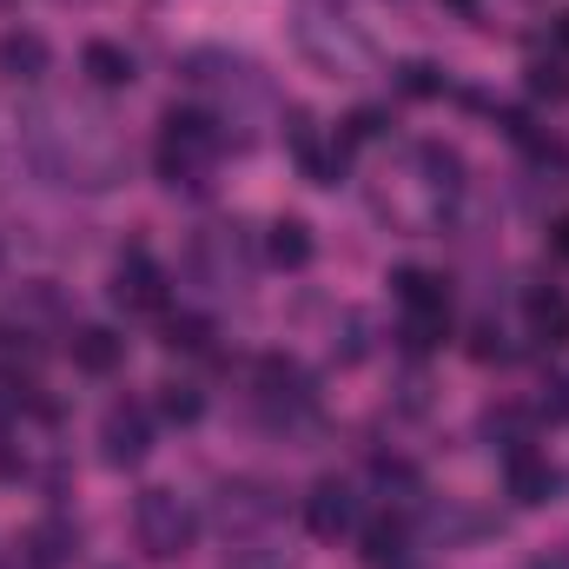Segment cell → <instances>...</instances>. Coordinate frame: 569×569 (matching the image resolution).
Here are the masks:
<instances>
[{
    "mask_svg": "<svg viewBox=\"0 0 569 569\" xmlns=\"http://www.w3.org/2000/svg\"><path fill=\"white\" fill-rule=\"evenodd\" d=\"M87 73H93L100 87H127V80H133V53L113 47V40H93V47H87Z\"/></svg>",
    "mask_w": 569,
    "mask_h": 569,
    "instance_id": "obj_13",
    "label": "cell"
},
{
    "mask_svg": "<svg viewBox=\"0 0 569 569\" xmlns=\"http://www.w3.org/2000/svg\"><path fill=\"white\" fill-rule=\"evenodd\" d=\"M113 298H120L127 311H159V305H166V272H159L146 252H127L120 272H113Z\"/></svg>",
    "mask_w": 569,
    "mask_h": 569,
    "instance_id": "obj_4",
    "label": "cell"
},
{
    "mask_svg": "<svg viewBox=\"0 0 569 569\" xmlns=\"http://www.w3.org/2000/svg\"><path fill=\"white\" fill-rule=\"evenodd\" d=\"M557 33H563V40H569V13H563V20H557Z\"/></svg>",
    "mask_w": 569,
    "mask_h": 569,
    "instance_id": "obj_28",
    "label": "cell"
},
{
    "mask_svg": "<svg viewBox=\"0 0 569 569\" xmlns=\"http://www.w3.org/2000/svg\"><path fill=\"white\" fill-rule=\"evenodd\" d=\"M259 385H266V398H284V405H298V398H305V371H298L291 358H279V351H266V358H259Z\"/></svg>",
    "mask_w": 569,
    "mask_h": 569,
    "instance_id": "obj_15",
    "label": "cell"
},
{
    "mask_svg": "<svg viewBox=\"0 0 569 569\" xmlns=\"http://www.w3.org/2000/svg\"><path fill=\"white\" fill-rule=\"evenodd\" d=\"M483 425H490V437H503V450H530V425H523V411L503 405V411H490Z\"/></svg>",
    "mask_w": 569,
    "mask_h": 569,
    "instance_id": "obj_20",
    "label": "cell"
},
{
    "mask_svg": "<svg viewBox=\"0 0 569 569\" xmlns=\"http://www.w3.org/2000/svg\"><path fill=\"white\" fill-rule=\"evenodd\" d=\"M159 411H166L172 425H192V418H199V391H192V385H166V398H159Z\"/></svg>",
    "mask_w": 569,
    "mask_h": 569,
    "instance_id": "obj_21",
    "label": "cell"
},
{
    "mask_svg": "<svg viewBox=\"0 0 569 569\" xmlns=\"http://www.w3.org/2000/svg\"><path fill=\"white\" fill-rule=\"evenodd\" d=\"M550 246H557V259H569V219H557V226H550Z\"/></svg>",
    "mask_w": 569,
    "mask_h": 569,
    "instance_id": "obj_27",
    "label": "cell"
},
{
    "mask_svg": "<svg viewBox=\"0 0 569 569\" xmlns=\"http://www.w3.org/2000/svg\"><path fill=\"white\" fill-rule=\"evenodd\" d=\"M503 483H510V497H517V503H550V497H557V470H550L537 450H510Z\"/></svg>",
    "mask_w": 569,
    "mask_h": 569,
    "instance_id": "obj_7",
    "label": "cell"
},
{
    "mask_svg": "<svg viewBox=\"0 0 569 569\" xmlns=\"http://www.w3.org/2000/svg\"><path fill=\"white\" fill-rule=\"evenodd\" d=\"M73 550H80V530H73V523H60V517H47V523H33V530H27V557H33L40 569L73 563Z\"/></svg>",
    "mask_w": 569,
    "mask_h": 569,
    "instance_id": "obj_9",
    "label": "cell"
},
{
    "mask_svg": "<svg viewBox=\"0 0 569 569\" xmlns=\"http://www.w3.org/2000/svg\"><path fill=\"white\" fill-rule=\"evenodd\" d=\"M418 159H425L430 186H443V192H457V186H463V159H457V146H437V140H430Z\"/></svg>",
    "mask_w": 569,
    "mask_h": 569,
    "instance_id": "obj_18",
    "label": "cell"
},
{
    "mask_svg": "<svg viewBox=\"0 0 569 569\" xmlns=\"http://www.w3.org/2000/svg\"><path fill=\"white\" fill-rule=\"evenodd\" d=\"M219 497H226V503H219V517H226V530H259V523H272V517H279V497H272L266 483H252V477H239V483H226Z\"/></svg>",
    "mask_w": 569,
    "mask_h": 569,
    "instance_id": "obj_5",
    "label": "cell"
},
{
    "mask_svg": "<svg viewBox=\"0 0 569 569\" xmlns=\"http://www.w3.org/2000/svg\"><path fill=\"white\" fill-rule=\"evenodd\" d=\"M166 345H172V351H199V345H206V325H199V318H179V325L166 331Z\"/></svg>",
    "mask_w": 569,
    "mask_h": 569,
    "instance_id": "obj_22",
    "label": "cell"
},
{
    "mask_svg": "<svg viewBox=\"0 0 569 569\" xmlns=\"http://www.w3.org/2000/svg\"><path fill=\"white\" fill-rule=\"evenodd\" d=\"M530 87H537V93H569L563 67H543V60H537V67H530Z\"/></svg>",
    "mask_w": 569,
    "mask_h": 569,
    "instance_id": "obj_24",
    "label": "cell"
},
{
    "mask_svg": "<svg viewBox=\"0 0 569 569\" xmlns=\"http://www.w3.org/2000/svg\"><path fill=\"white\" fill-rule=\"evenodd\" d=\"M385 133V113H351V140H378Z\"/></svg>",
    "mask_w": 569,
    "mask_h": 569,
    "instance_id": "obj_25",
    "label": "cell"
},
{
    "mask_svg": "<svg viewBox=\"0 0 569 569\" xmlns=\"http://www.w3.org/2000/svg\"><path fill=\"white\" fill-rule=\"evenodd\" d=\"M358 490L345 483V477H325V483H311V497H305V523H311V537H345V530H358Z\"/></svg>",
    "mask_w": 569,
    "mask_h": 569,
    "instance_id": "obj_3",
    "label": "cell"
},
{
    "mask_svg": "<svg viewBox=\"0 0 569 569\" xmlns=\"http://www.w3.org/2000/svg\"><path fill=\"white\" fill-rule=\"evenodd\" d=\"M365 563L371 569H405V523H371V530H365Z\"/></svg>",
    "mask_w": 569,
    "mask_h": 569,
    "instance_id": "obj_16",
    "label": "cell"
},
{
    "mask_svg": "<svg viewBox=\"0 0 569 569\" xmlns=\"http://www.w3.org/2000/svg\"><path fill=\"white\" fill-rule=\"evenodd\" d=\"M543 411H550L557 425H569V378H550V391H543Z\"/></svg>",
    "mask_w": 569,
    "mask_h": 569,
    "instance_id": "obj_23",
    "label": "cell"
},
{
    "mask_svg": "<svg viewBox=\"0 0 569 569\" xmlns=\"http://www.w3.org/2000/svg\"><path fill=\"white\" fill-rule=\"evenodd\" d=\"M7 411H20V385H13V378H0V418H7Z\"/></svg>",
    "mask_w": 569,
    "mask_h": 569,
    "instance_id": "obj_26",
    "label": "cell"
},
{
    "mask_svg": "<svg viewBox=\"0 0 569 569\" xmlns=\"http://www.w3.org/2000/svg\"><path fill=\"white\" fill-rule=\"evenodd\" d=\"M146 437H152V430H146V411H140V405H113V411H107V425H100L107 463H120V470L146 457Z\"/></svg>",
    "mask_w": 569,
    "mask_h": 569,
    "instance_id": "obj_6",
    "label": "cell"
},
{
    "mask_svg": "<svg viewBox=\"0 0 569 569\" xmlns=\"http://www.w3.org/2000/svg\"><path fill=\"white\" fill-rule=\"evenodd\" d=\"M530 331H537L543 345H569V298L557 284H537V291H530Z\"/></svg>",
    "mask_w": 569,
    "mask_h": 569,
    "instance_id": "obj_11",
    "label": "cell"
},
{
    "mask_svg": "<svg viewBox=\"0 0 569 569\" xmlns=\"http://www.w3.org/2000/svg\"><path fill=\"white\" fill-rule=\"evenodd\" d=\"M266 252H272V266L298 272V266H311V232H305L298 219H279V226H272V239H266Z\"/></svg>",
    "mask_w": 569,
    "mask_h": 569,
    "instance_id": "obj_12",
    "label": "cell"
},
{
    "mask_svg": "<svg viewBox=\"0 0 569 569\" xmlns=\"http://www.w3.org/2000/svg\"><path fill=\"white\" fill-rule=\"evenodd\" d=\"M120 358H127V338H113V331H100V325L73 331V365H80L87 378H107V371H120Z\"/></svg>",
    "mask_w": 569,
    "mask_h": 569,
    "instance_id": "obj_8",
    "label": "cell"
},
{
    "mask_svg": "<svg viewBox=\"0 0 569 569\" xmlns=\"http://www.w3.org/2000/svg\"><path fill=\"white\" fill-rule=\"evenodd\" d=\"M398 338H405V351H437L450 338V311H405Z\"/></svg>",
    "mask_w": 569,
    "mask_h": 569,
    "instance_id": "obj_14",
    "label": "cell"
},
{
    "mask_svg": "<svg viewBox=\"0 0 569 569\" xmlns=\"http://www.w3.org/2000/svg\"><path fill=\"white\" fill-rule=\"evenodd\" d=\"M398 298H405V311H450V291L430 272H398Z\"/></svg>",
    "mask_w": 569,
    "mask_h": 569,
    "instance_id": "obj_17",
    "label": "cell"
},
{
    "mask_svg": "<svg viewBox=\"0 0 569 569\" xmlns=\"http://www.w3.org/2000/svg\"><path fill=\"white\" fill-rule=\"evenodd\" d=\"M398 87L418 93V100H430V93H443V73H437L430 60H405V67H398Z\"/></svg>",
    "mask_w": 569,
    "mask_h": 569,
    "instance_id": "obj_19",
    "label": "cell"
},
{
    "mask_svg": "<svg viewBox=\"0 0 569 569\" xmlns=\"http://www.w3.org/2000/svg\"><path fill=\"white\" fill-rule=\"evenodd\" d=\"M47 40L40 33H0V73L7 80H40L47 73Z\"/></svg>",
    "mask_w": 569,
    "mask_h": 569,
    "instance_id": "obj_10",
    "label": "cell"
},
{
    "mask_svg": "<svg viewBox=\"0 0 569 569\" xmlns=\"http://www.w3.org/2000/svg\"><path fill=\"white\" fill-rule=\"evenodd\" d=\"M133 537H140L146 557L172 563V557H186L199 543V517H192V503L179 490H146L140 503H133Z\"/></svg>",
    "mask_w": 569,
    "mask_h": 569,
    "instance_id": "obj_2",
    "label": "cell"
},
{
    "mask_svg": "<svg viewBox=\"0 0 569 569\" xmlns=\"http://www.w3.org/2000/svg\"><path fill=\"white\" fill-rule=\"evenodd\" d=\"M219 127L206 120V113H166V133H159V172H166V186H186V192H199L206 179H212V159H219Z\"/></svg>",
    "mask_w": 569,
    "mask_h": 569,
    "instance_id": "obj_1",
    "label": "cell"
}]
</instances>
